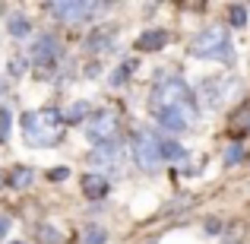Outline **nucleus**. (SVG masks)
Wrapping results in <instances>:
<instances>
[{"label":"nucleus","mask_w":250,"mask_h":244,"mask_svg":"<svg viewBox=\"0 0 250 244\" xmlns=\"http://www.w3.org/2000/svg\"><path fill=\"white\" fill-rule=\"evenodd\" d=\"M152 111L165 130H187L196 121L193 92L181 76H162L159 86L152 89Z\"/></svg>","instance_id":"1"},{"label":"nucleus","mask_w":250,"mask_h":244,"mask_svg":"<svg viewBox=\"0 0 250 244\" xmlns=\"http://www.w3.org/2000/svg\"><path fill=\"white\" fill-rule=\"evenodd\" d=\"M63 130V114L57 108H38L22 114V133L29 146H51Z\"/></svg>","instance_id":"2"},{"label":"nucleus","mask_w":250,"mask_h":244,"mask_svg":"<svg viewBox=\"0 0 250 244\" xmlns=\"http://www.w3.org/2000/svg\"><path fill=\"white\" fill-rule=\"evenodd\" d=\"M190 54H193V57H203V61H222V64H231L234 61L231 38H228V32L219 29V25L203 29L200 35L190 42Z\"/></svg>","instance_id":"3"},{"label":"nucleus","mask_w":250,"mask_h":244,"mask_svg":"<svg viewBox=\"0 0 250 244\" xmlns=\"http://www.w3.org/2000/svg\"><path fill=\"white\" fill-rule=\"evenodd\" d=\"M200 92H203L209 108H222V105H228L231 98H238L241 83L231 80V76H212V80H203Z\"/></svg>","instance_id":"4"},{"label":"nucleus","mask_w":250,"mask_h":244,"mask_svg":"<svg viewBox=\"0 0 250 244\" xmlns=\"http://www.w3.org/2000/svg\"><path fill=\"white\" fill-rule=\"evenodd\" d=\"M133 159L143 171H155L162 165V143L155 140V133L149 130H140L133 140Z\"/></svg>","instance_id":"5"},{"label":"nucleus","mask_w":250,"mask_h":244,"mask_svg":"<svg viewBox=\"0 0 250 244\" xmlns=\"http://www.w3.org/2000/svg\"><path fill=\"white\" fill-rule=\"evenodd\" d=\"M117 133V111L114 108H104V111H95V114L89 117V124H85V136H89L92 143H111V136Z\"/></svg>","instance_id":"6"},{"label":"nucleus","mask_w":250,"mask_h":244,"mask_svg":"<svg viewBox=\"0 0 250 244\" xmlns=\"http://www.w3.org/2000/svg\"><path fill=\"white\" fill-rule=\"evenodd\" d=\"M57 57H61V44H57V38H51V35L35 38V44L29 48V61L35 64V67H51Z\"/></svg>","instance_id":"7"},{"label":"nucleus","mask_w":250,"mask_h":244,"mask_svg":"<svg viewBox=\"0 0 250 244\" xmlns=\"http://www.w3.org/2000/svg\"><path fill=\"white\" fill-rule=\"evenodd\" d=\"M98 6L95 3H51L48 6V13H54L57 19H61V22H67V25H73V22H80V19H85L89 16V13H95Z\"/></svg>","instance_id":"8"},{"label":"nucleus","mask_w":250,"mask_h":244,"mask_svg":"<svg viewBox=\"0 0 250 244\" xmlns=\"http://www.w3.org/2000/svg\"><path fill=\"white\" fill-rule=\"evenodd\" d=\"M80 187H83L85 200H104V197H108V177H104V175H95V171H89V175H83Z\"/></svg>","instance_id":"9"},{"label":"nucleus","mask_w":250,"mask_h":244,"mask_svg":"<svg viewBox=\"0 0 250 244\" xmlns=\"http://www.w3.org/2000/svg\"><path fill=\"white\" fill-rule=\"evenodd\" d=\"M168 44V32L165 29H149V32H143L140 38H136V48L140 51H159V48H165Z\"/></svg>","instance_id":"10"},{"label":"nucleus","mask_w":250,"mask_h":244,"mask_svg":"<svg viewBox=\"0 0 250 244\" xmlns=\"http://www.w3.org/2000/svg\"><path fill=\"white\" fill-rule=\"evenodd\" d=\"M89 159L95 162V165H114L117 159H121V149H117V143H102Z\"/></svg>","instance_id":"11"},{"label":"nucleus","mask_w":250,"mask_h":244,"mask_svg":"<svg viewBox=\"0 0 250 244\" xmlns=\"http://www.w3.org/2000/svg\"><path fill=\"white\" fill-rule=\"evenodd\" d=\"M63 114V124H76L83 121V117H89V102H73L67 111H61Z\"/></svg>","instance_id":"12"},{"label":"nucleus","mask_w":250,"mask_h":244,"mask_svg":"<svg viewBox=\"0 0 250 244\" xmlns=\"http://www.w3.org/2000/svg\"><path fill=\"white\" fill-rule=\"evenodd\" d=\"M184 155H187V149H184L181 143H174V140H165V143H162V159L177 162V159H184Z\"/></svg>","instance_id":"13"},{"label":"nucleus","mask_w":250,"mask_h":244,"mask_svg":"<svg viewBox=\"0 0 250 244\" xmlns=\"http://www.w3.org/2000/svg\"><path fill=\"white\" fill-rule=\"evenodd\" d=\"M32 177H35V171H32V168H16V171H13V177H10V184L16 190H25L32 184Z\"/></svg>","instance_id":"14"},{"label":"nucleus","mask_w":250,"mask_h":244,"mask_svg":"<svg viewBox=\"0 0 250 244\" xmlns=\"http://www.w3.org/2000/svg\"><path fill=\"white\" fill-rule=\"evenodd\" d=\"M85 44H89L92 51H111V35L104 29H98L95 35H89V42H85Z\"/></svg>","instance_id":"15"},{"label":"nucleus","mask_w":250,"mask_h":244,"mask_svg":"<svg viewBox=\"0 0 250 244\" xmlns=\"http://www.w3.org/2000/svg\"><path fill=\"white\" fill-rule=\"evenodd\" d=\"M104 238H108V232H104L102 225H89L83 232V241L85 244H104Z\"/></svg>","instance_id":"16"},{"label":"nucleus","mask_w":250,"mask_h":244,"mask_svg":"<svg viewBox=\"0 0 250 244\" xmlns=\"http://www.w3.org/2000/svg\"><path fill=\"white\" fill-rule=\"evenodd\" d=\"M38 235H42V241H44V244H63V232H61V228L42 225V228H38Z\"/></svg>","instance_id":"17"},{"label":"nucleus","mask_w":250,"mask_h":244,"mask_svg":"<svg viewBox=\"0 0 250 244\" xmlns=\"http://www.w3.org/2000/svg\"><path fill=\"white\" fill-rule=\"evenodd\" d=\"M10 35H16V38L29 35V19H25V16H13L10 19Z\"/></svg>","instance_id":"18"},{"label":"nucleus","mask_w":250,"mask_h":244,"mask_svg":"<svg viewBox=\"0 0 250 244\" xmlns=\"http://www.w3.org/2000/svg\"><path fill=\"white\" fill-rule=\"evenodd\" d=\"M228 19H231V25H247V10L244 6H231V10H228Z\"/></svg>","instance_id":"19"},{"label":"nucleus","mask_w":250,"mask_h":244,"mask_svg":"<svg viewBox=\"0 0 250 244\" xmlns=\"http://www.w3.org/2000/svg\"><path fill=\"white\" fill-rule=\"evenodd\" d=\"M10 124H13V114L6 108H0V143L10 136Z\"/></svg>","instance_id":"20"},{"label":"nucleus","mask_w":250,"mask_h":244,"mask_svg":"<svg viewBox=\"0 0 250 244\" xmlns=\"http://www.w3.org/2000/svg\"><path fill=\"white\" fill-rule=\"evenodd\" d=\"M130 70H133V64H121V67L114 70V76H111V83H114V86H121V83L130 76Z\"/></svg>","instance_id":"21"},{"label":"nucleus","mask_w":250,"mask_h":244,"mask_svg":"<svg viewBox=\"0 0 250 244\" xmlns=\"http://www.w3.org/2000/svg\"><path fill=\"white\" fill-rule=\"evenodd\" d=\"M241 155H244V153H241V146H238V143H234V146H228V149H225V165L241 162Z\"/></svg>","instance_id":"22"},{"label":"nucleus","mask_w":250,"mask_h":244,"mask_svg":"<svg viewBox=\"0 0 250 244\" xmlns=\"http://www.w3.org/2000/svg\"><path fill=\"white\" fill-rule=\"evenodd\" d=\"M67 175H70V168H63V165H61V168H51V171H48V177H51V181H63Z\"/></svg>","instance_id":"23"},{"label":"nucleus","mask_w":250,"mask_h":244,"mask_svg":"<svg viewBox=\"0 0 250 244\" xmlns=\"http://www.w3.org/2000/svg\"><path fill=\"white\" fill-rule=\"evenodd\" d=\"M206 232H209V235H215V232H222V222H215V219H209V222H206Z\"/></svg>","instance_id":"24"},{"label":"nucleus","mask_w":250,"mask_h":244,"mask_svg":"<svg viewBox=\"0 0 250 244\" xmlns=\"http://www.w3.org/2000/svg\"><path fill=\"white\" fill-rule=\"evenodd\" d=\"M10 225H13V222H10V219H6V216H0V238H3V235H6V232H10Z\"/></svg>","instance_id":"25"},{"label":"nucleus","mask_w":250,"mask_h":244,"mask_svg":"<svg viewBox=\"0 0 250 244\" xmlns=\"http://www.w3.org/2000/svg\"><path fill=\"white\" fill-rule=\"evenodd\" d=\"M0 184H3V177H0Z\"/></svg>","instance_id":"26"},{"label":"nucleus","mask_w":250,"mask_h":244,"mask_svg":"<svg viewBox=\"0 0 250 244\" xmlns=\"http://www.w3.org/2000/svg\"><path fill=\"white\" fill-rule=\"evenodd\" d=\"M16 244H22V241H16Z\"/></svg>","instance_id":"27"}]
</instances>
